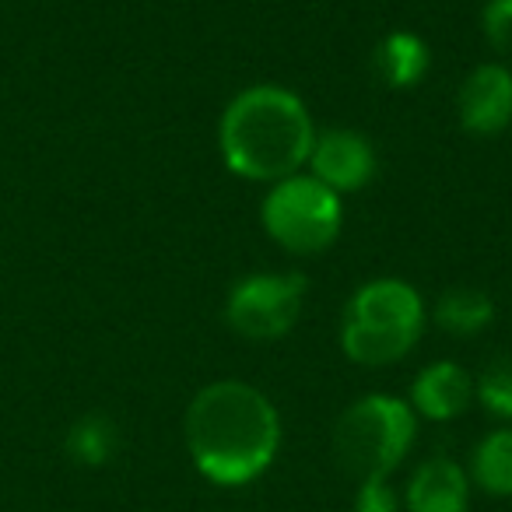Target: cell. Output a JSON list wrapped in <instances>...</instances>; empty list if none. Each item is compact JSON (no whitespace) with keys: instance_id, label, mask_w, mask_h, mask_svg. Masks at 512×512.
<instances>
[{"instance_id":"cell-1","label":"cell","mask_w":512,"mask_h":512,"mask_svg":"<svg viewBox=\"0 0 512 512\" xmlns=\"http://www.w3.org/2000/svg\"><path fill=\"white\" fill-rule=\"evenodd\" d=\"M183 439L200 477L218 488L253 484L281 449V414L264 390L242 379H218L186 407Z\"/></svg>"},{"instance_id":"cell-2","label":"cell","mask_w":512,"mask_h":512,"mask_svg":"<svg viewBox=\"0 0 512 512\" xmlns=\"http://www.w3.org/2000/svg\"><path fill=\"white\" fill-rule=\"evenodd\" d=\"M316 141L306 102L285 85H249L218 120V148L228 172L249 183H278L306 169Z\"/></svg>"},{"instance_id":"cell-3","label":"cell","mask_w":512,"mask_h":512,"mask_svg":"<svg viewBox=\"0 0 512 512\" xmlns=\"http://www.w3.org/2000/svg\"><path fill=\"white\" fill-rule=\"evenodd\" d=\"M425 299L400 278H372L344 306L341 351L362 369H383L411 355L425 330Z\"/></svg>"},{"instance_id":"cell-4","label":"cell","mask_w":512,"mask_h":512,"mask_svg":"<svg viewBox=\"0 0 512 512\" xmlns=\"http://www.w3.org/2000/svg\"><path fill=\"white\" fill-rule=\"evenodd\" d=\"M418 439V414L393 393H365L344 407L334 428V453L358 481L390 477Z\"/></svg>"},{"instance_id":"cell-5","label":"cell","mask_w":512,"mask_h":512,"mask_svg":"<svg viewBox=\"0 0 512 512\" xmlns=\"http://www.w3.org/2000/svg\"><path fill=\"white\" fill-rule=\"evenodd\" d=\"M264 232L292 256H316L330 249L341 235L344 204L330 186L313 176H285L271 183L260 204Z\"/></svg>"},{"instance_id":"cell-6","label":"cell","mask_w":512,"mask_h":512,"mask_svg":"<svg viewBox=\"0 0 512 512\" xmlns=\"http://www.w3.org/2000/svg\"><path fill=\"white\" fill-rule=\"evenodd\" d=\"M309 285L299 271H260L239 278L225 295V323L253 344H271L292 334L306 309Z\"/></svg>"},{"instance_id":"cell-7","label":"cell","mask_w":512,"mask_h":512,"mask_svg":"<svg viewBox=\"0 0 512 512\" xmlns=\"http://www.w3.org/2000/svg\"><path fill=\"white\" fill-rule=\"evenodd\" d=\"M309 176L320 179L323 186L341 197V193H355L376 179L379 158H376V144L362 134V130L351 127H330L320 130L313 141L306 162Z\"/></svg>"},{"instance_id":"cell-8","label":"cell","mask_w":512,"mask_h":512,"mask_svg":"<svg viewBox=\"0 0 512 512\" xmlns=\"http://www.w3.org/2000/svg\"><path fill=\"white\" fill-rule=\"evenodd\" d=\"M460 127L474 137H495L512 123V67L477 64L456 95Z\"/></svg>"},{"instance_id":"cell-9","label":"cell","mask_w":512,"mask_h":512,"mask_svg":"<svg viewBox=\"0 0 512 512\" xmlns=\"http://www.w3.org/2000/svg\"><path fill=\"white\" fill-rule=\"evenodd\" d=\"M411 411L428 421H453L474 404V379L467 369L449 358L432 362L414 376L411 383Z\"/></svg>"},{"instance_id":"cell-10","label":"cell","mask_w":512,"mask_h":512,"mask_svg":"<svg viewBox=\"0 0 512 512\" xmlns=\"http://www.w3.org/2000/svg\"><path fill=\"white\" fill-rule=\"evenodd\" d=\"M407 512H467L470 477L449 456H432L411 474L404 488Z\"/></svg>"},{"instance_id":"cell-11","label":"cell","mask_w":512,"mask_h":512,"mask_svg":"<svg viewBox=\"0 0 512 512\" xmlns=\"http://www.w3.org/2000/svg\"><path fill=\"white\" fill-rule=\"evenodd\" d=\"M428 67H432V46L418 32H386L372 50V71L393 92H407V88L421 85Z\"/></svg>"},{"instance_id":"cell-12","label":"cell","mask_w":512,"mask_h":512,"mask_svg":"<svg viewBox=\"0 0 512 512\" xmlns=\"http://www.w3.org/2000/svg\"><path fill=\"white\" fill-rule=\"evenodd\" d=\"M432 320H435V327L449 337H477L495 320V302H491V295L481 292V288L456 285L435 299Z\"/></svg>"},{"instance_id":"cell-13","label":"cell","mask_w":512,"mask_h":512,"mask_svg":"<svg viewBox=\"0 0 512 512\" xmlns=\"http://www.w3.org/2000/svg\"><path fill=\"white\" fill-rule=\"evenodd\" d=\"M470 484L495 498H512V428H491L470 453Z\"/></svg>"},{"instance_id":"cell-14","label":"cell","mask_w":512,"mask_h":512,"mask_svg":"<svg viewBox=\"0 0 512 512\" xmlns=\"http://www.w3.org/2000/svg\"><path fill=\"white\" fill-rule=\"evenodd\" d=\"M116 449H120V428L102 411H88L74 418L64 435L67 460L78 463V467H102V463L113 460Z\"/></svg>"},{"instance_id":"cell-15","label":"cell","mask_w":512,"mask_h":512,"mask_svg":"<svg viewBox=\"0 0 512 512\" xmlns=\"http://www.w3.org/2000/svg\"><path fill=\"white\" fill-rule=\"evenodd\" d=\"M474 400L498 421H512V355H498L474 379Z\"/></svg>"},{"instance_id":"cell-16","label":"cell","mask_w":512,"mask_h":512,"mask_svg":"<svg viewBox=\"0 0 512 512\" xmlns=\"http://www.w3.org/2000/svg\"><path fill=\"white\" fill-rule=\"evenodd\" d=\"M481 32L491 50L512 64V0H488V4H484Z\"/></svg>"},{"instance_id":"cell-17","label":"cell","mask_w":512,"mask_h":512,"mask_svg":"<svg viewBox=\"0 0 512 512\" xmlns=\"http://www.w3.org/2000/svg\"><path fill=\"white\" fill-rule=\"evenodd\" d=\"M355 512H400V495H397V488L390 484V477L358 481Z\"/></svg>"}]
</instances>
